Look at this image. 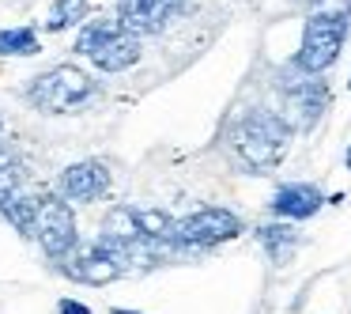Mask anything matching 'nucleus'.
I'll return each mask as SVG.
<instances>
[{"label":"nucleus","instance_id":"1","mask_svg":"<svg viewBox=\"0 0 351 314\" xmlns=\"http://www.w3.org/2000/svg\"><path fill=\"white\" fill-rule=\"evenodd\" d=\"M287 144H291L287 117L272 114V110H265V106L245 110L227 133L230 159H234L245 175H268V170H276L280 159L287 155Z\"/></svg>","mask_w":351,"mask_h":314},{"label":"nucleus","instance_id":"2","mask_svg":"<svg viewBox=\"0 0 351 314\" xmlns=\"http://www.w3.org/2000/svg\"><path fill=\"white\" fill-rule=\"evenodd\" d=\"M72 54L87 57L99 72H125L144 57V49H140L136 34H129L117 23V16H99L80 27Z\"/></svg>","mask_w":351,"mask_h":314},{"label":"nucleus","instance_id":"3","mask_svg":"<svg viewBox=\"0 0 351 314\" xmlns=\"http://www.w3.org/2000/svg\"><path fill=\"white\" fill-rule=\"evenodd\" d=\"M95 95V76H87L80 65H53L38 72L27 87V102L42 114H72Z\"/></svg>","mask_w":351,"mask_h":314},{"label":"nucleus","instance_id":"4","mask_svg":"<svg viewBox=\"0 0 351 314\" xmlns=\"http://www.w3.org/2000/svg\"><path fill=\"white\" fill-rule=\"evenodd\" d=\"M351 19L348 16H328V12H310V19L302 23V42L295 54V69L302 76H321L325 69H332L340 57L343 42H348Z\"/></svg>","mask_w":351,"mask_h":314},{"label":"nucleus","instance_id":"5","mask_svg":"<svg viewBox=\"0 0 351 314\" xmlns=\"http://www.w3.org/2000/svg\"><path fill=\"white\" fill-rule=\"evenodd\" d=\"M34 243L42 246V254L53 265L69 261L80 250L76 216H72V205L61 193H42V197H34Z\"/></svg>","mask_w":351,"mask_h":314},{"label":"nucleus","instance_id":"6","mask_svg":"<svg viewBox=\"0 0 351 314\" xmlns=\"http://www.w3.org/2000/svg\"><path fill=\"white\" fill-rule=\"evenodd\" d=\"M245 231V220L223 205H208L197 212L182 216L174 227V246L178 250H212V246L234 243Z\"/></svg>","mask_w":351,"mask_h":314},{"label":"nucleus","instance_id":"7","mask_svg":"<svg viewBox=\"0 0 351 314\" xmlns=\"http://www.w3.org/2000/svg\"><path fill=\"white\" fill-rule=\"evenodd\" d=\"M110 182H114V175L102 159H76L61 170L57 193L64 201H76V205H95L110 193Z\"/></svg>","mask_w":351,"mask_h":314},{"label":"nucleus","instance_id":"8","mask_svg":"<svg viewBox=\"0 0 351 314\" xmlns=\"http://www.w3.org/2000/svg\"><path fill=\"white\" fill-rule=\"evenodd\" d=\"M185 12V0H117V23L129 34H159Z\"/></svg>","mask_w":351,"mask_h":314},{"label":"nucleus","instance_id":"9","mask_svg":"<svg viewBox=\"0 0 351 314\" xmlns=\"http://www.w3.org/2000/svg\"><path fill=\"white\" fill-rule=\"evenodd\" d=\"M325 205H328V197L321 193V186L283 182L280 190L272 193V201H268V216H272V220H283V223H302V220H313Z\"/></svg>","mask_w":351,"mask_h":314},{"label":"nucleus","instance_id":"10","mask_svg":"<svg viewBox=\"0 0 351 314\" xmlns=\"http://www.w3.org/2000/svg\"><path fill=\"white\" fill-rule=\"evenodd\" d=\"M61 269L69 280H76V284H91V288H106V284H114V280H121L125 273H129V265H121L117 258H110V254H102L99 246H80L76 254H72L69 261H61Z\"/></svg>","mask_w":351,"mask_h":314},{"label":"nucleus","instance_id":"11","mask_svg":"<svg viewBox=\"0 0 351 314\" xmlns=\"http://www.w3.org/2000/svg\"><path fill=\"white\" fill-rule=\"evenodd\" d=\"M328 102H332V91H328V84L325 80H317V76H306V80H298L295 87L287 91V110H291V133H310L313 125L325 117V110H328Z\"/></svg>","mask_w":351,"mask_h":314},{"label":"nucleus","instance_id":"12","mask_svg":"<svg viewBox=\"0 0 351 314\" xmlns=\"http://www.w3.org/2000/svg\"><path fill=\"white\" fill-rule=\"evenodd\" d=\"M253 238L261 243V250L268 254V261L272 265H291V258L298 254V246H302V231H298V223H283V220H268L261 223V227H253Z\"/></svg>","mask_w":351,"mask_h":314},{"label":"nucleus","instance_id":"13","mask_svg":"<svg viewBox=\"0 0 351 314\" xmlns=\"http://www.w3.org/2000/svg\"><path fill=\"white\" fill-rule=\"evenodd\" d=\"M102 235L117 238L121 246L144 243V235H140V223H136V205H110L106 216H102Z\"/></svg>","mask_w":351,"mask_h":314},{"label":"nucleus","instance_id":"14","mask_svg":"<svg viewBox=\"0 0 351 314\" xmlns=\"http://www.w3.org/2000/svg\"><path fill=\"white\" fill-rule=\"evenodd\" d=\"M0 216L23 238H34V197H27L19 190H0Z\"/></svg>","mask_w":351,"mask_h":314},{"label":"nucleus","instance_id":"15","mask_svg":"<svg viewBox=\"0 0 351 314\" xmlns=\"http://www.w3.org/2000/svg\"><path fill=\"white\" fill-rule=\"evenodd\" d=\"M42 54V38L34 27H0V57H34Z\"/></svg>","mask_w":351,"mask_h":314},{"label":"nucleus","instance_id":"16","mask_svg":"<svg viewBox=\"0 0 351 314\" xmlns=\"http://www.w3.org/2000/svg\"><path fill=\"white\" fill-rule=\"evenodd\" d=\"M136 223H140V235L152 238V243H167L174 246V227L178 220L162 208H136Z\"/></svg>","mask_w":351,"mask_h":314},{"label":"nucleus","instance_id":"17","mask_svg":"<svg viewBox=\"0 0 351 314\" xmlns=\"http://www.w3.org/2000/svg\"><path fill=\"white\" fill-rule=\"evenodd\" d=\"M87 19V0H53V8L46 16V31L49 34H61V31H72Z\"/></svg>","mask_w":351,"mask_h":314},{"label":"nucleus","instance_id":"18","mask_svg":"<svg viewBox=\"0 0 351 314\" xmlns=\"http://www.w3.org/2000/svg\"><path fill=\"white\" fill-rule=\"evenodd\" d=\"M19 178H23V155L0 140V190H19Z\"/></svg>","mask_w":351,"mask_h":314},{"label":"nucleus","instance_id":"19","mask_svg":"<svg viewBox=\"0 0 351 314\" xmlns=\"http://www.w3.org/2000/svg\"><path fill=\"white\" fill-rule=\"evenodd\" d=\"M313 12H328V16H348L351 19V0H306Z\"/></svg>","mask_w":351,"mask_h":314},{"label":"nucleus","instance_id":"20","mask_svg":"<svg viewBox=\"0 0 351 314\" xmlns=\"http://www.w3.org/2000/svg\"><path fill=\"white\" fill-rule=\"evenodd\" d=\"M57 314H95L87 303H80V299H72V295H61L57 299Z\"/></svg>","mask_w":351,"mask_h":314},{"label":"nucleus","instance_id":"21","mask_svg":"<svg viewBox=\"0 0 351 314\" xmlns=\"http://www.w3.org/2000/svg\"><path fill=\"white\" fill-rule=\"evenodd\" d=\"M110 314H144V311H132V306H110Z\"/></svg>","mask_w":351,"mask_h":314},{"label":"nucleus","instance_id":"22","mask_svg":"<svg viewBox=\"0 0 351 314\" xmlns=\"http://www.w3.org/2000/svg\"><path fill=\"white\" fill-rule=\"evenodd\" d=\"M343 167H348V170H351V148H348V155H343Z\"/></svg>","mask_w":351,"mask_h":314},{"label":"nucleus","instance_id":"23","mask_svg":"<svg viewBox=\"0 0 351 314\" xmlns=\"http://www.w3.org/2000/svg\"><path fill=\"white\" fill-rule=\"evenodd\" d=\"M0 133H4V122H0Z\"/></svg>","mask_w":351,"mask_h":314},{"label":"nucleus","instance_id":"24","mask_svg":"<svg viewBox=\"0 0 351 314\" xmlns=\"http://www.w3.org/2000/svg\"><path fill=\"white\" fill-rule=\"evenodd\" d=\"M348 91H351V80H348Z\"/></svg>","mask_w":351,"mask_h":314}]
</instances>
